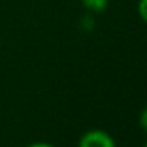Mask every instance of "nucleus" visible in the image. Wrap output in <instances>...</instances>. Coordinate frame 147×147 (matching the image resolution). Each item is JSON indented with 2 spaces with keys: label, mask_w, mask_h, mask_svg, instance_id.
<instances>
[{
  "label": "nucleus",
  "mask_w": 147,
  "mask_h": 147,
  "mask_svg": "<svg viewBox=\"0 0 147 147\" xmlns=\"http://www.w3.org/2000/svg\"><path fill=\"white\" fill-rule=\"evenodd\" d=\"M142 147H147V141H146V142H144V146Z\"/></svg>",
  "instance_id": "6"
},
{
  "label": "nucleus",
  "mask_w": 147,
  "mask_h": 147,
  "mask_svg": "<svg viewBox=\"0 0 147 147\" xmlns=\"http://www.w3.org/2000/svg\"><path fill=\"white\" fill-rule=\"evenodd\" d=\"M136 11H138V16L147 24V0H138Z\"/></svg>",
  "instance_id": "3"
},
{
  "label": "nucleus",
  "mask_w": 147,
  "mask_h": 147,
  "mask_svg": "<svg viewBox=\"0 0 147 147\" xmlns=\"http://www.w3.org/2000/svg\"><path fill=\"white\" fill-rule=\"evenodd\" d=\"M109 0H81V3L86 10L92 11V13H101L106 10Z\"/></svg>",
  "instance_id": "2"
},
{
  "label": "nucleus",
  "mask_w": 147,
  "mask_h": 147,
  "mask_svg": "<svg viewBox=\"0 0 147 147\" xmlns=\"http://www.w3.org/2000/svg\"><path fill=\"white\" fill-rule=\"evenodd\" d=\"M138 122H139V127L142 128L144 133H147V106L139 112V117H138Z\"/></svg>",
  "instance_id": "4"
},
{
  "label": "nucleus",
  "mask_w": 147,
  "mask_h": 147,
  "mask_svg": "<svg viewBox=\"0 0 147 147\" xmlns=\"http://www.w3.org/2000/svg\"><path fill=\"white\" fill-rule=\"evenodd\" d=\"M26 147H54V146L49 144V142H45V141H36V142H32V144H29V146H26Z\"/></svg>",
  "instance_id": "5"
},
{
  "label": "nucleus",
  "mask_w": 147,
  "mask_h": 147,
  "mask_svg": "<svg viewBox=\"0 0 147 147\" xmlns=\"http://www.w3.org/2000/svg\"><path fill=\"white\" fill-rule=\"evenodd\" d=\"M78 147H117L115 146L114 138L105 130L100 128H93L89 130L81 136Z\"/></svg>",
  "instance_id": "1"
}]
</instances>
